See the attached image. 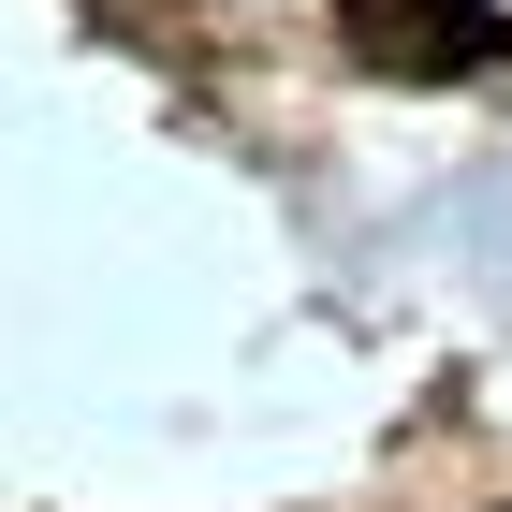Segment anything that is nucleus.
I'll list each match as a JSON object with an SVG mask.
<instances>
[{"label": "nucleus", "instance_id": "obj_1", "mask_svg": "<svg viewBox=\"0 0 512 512\" xmlns=\"http://www.w3.org/2000/svg\"><path fill=\"white\" fill-rule=\"evenodd\" d=\"M337 30H352L366 74H483V59H512V15H483V0H337Z\"/></svg>", "mask_w": 512, "mask_h": 512}]
</instances>
